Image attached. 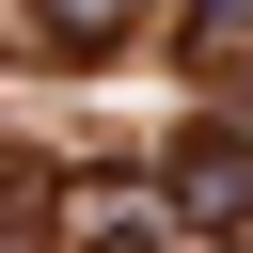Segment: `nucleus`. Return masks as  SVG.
Here are the masks:
<instances>
[{"label": "nucleus", "instance_id": "1", "mask_svg": "<svg viewBox=\"0 0 253 253\" xmlns=\"http://www.w3.org/2000/svg\"><path fill=\"white\" fill-rule=\"evenodd\" d=\"M47 32H63V47H111V32H126V0H47Z\"/></svg>", "mask_w": 253, "mask_h": 253}]
</instances>
